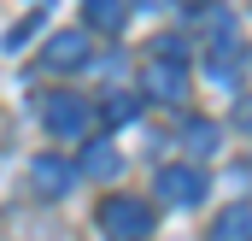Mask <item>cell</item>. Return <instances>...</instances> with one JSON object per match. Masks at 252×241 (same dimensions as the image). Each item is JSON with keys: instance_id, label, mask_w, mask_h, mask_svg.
<instances>
[{"instance_id": "cell-1", "label": "cell", "mask_w": 252, "mask_h": 241, "mask_svg": "<svg viewBox=\"0 0 252 241\" xmlns=\"http://www.w3.org/2000/svg\"><path fill=\"white\" fill-rule=\"evenodd\" d=\"M94 224H100L106 241H147L153 236V206L135 200V194H106L100 212H94Z\"/></svg>"}, {"instance_id": "cell-2", "label": "cell", "mask_w": 252, "mask_h": 241, "mask_svg": "<svg viewBox=\"0 0 252 241\" xmlns=\"http://www.w3.org/2000/svg\"><path fill=\"white\" fill-rule=\"evenodd\" d=\"M41 118H47V129H53L59 141H82V135L94 129V118H100V112H94L82 94H70V88H64V94H53V100L41 106Z\"/></svg>"}, {"instance_id": "cell-3", "label": "cell", "mask_w": 252, "mask_h": 241, "mask_svg": "<svg viewBox=\"0 0 252 241\" xmlns=\"http://www.w3.org/2000/svg\"><path fill=\"white\" fill-rule=\"evenodd\" d=\"M205 188H211V177L199 165H164L158 171V200H170V206H199Z\"/></svg>"}, {"instance_id": "cell-4", "label": "cell", "mask_w": 252, "mask_h": 241, "mask_svg": "<svg viewBox=\"0 0 252 241\" xmlns=\"http://www.w3.org/2000/svg\"><path fill=\"white\" fill-rule=\"evenodd\" d=\"M147 100L182 106V100H188V65H176V59H153V65H147Z\"/></svg>"}, {"instance_id": "cell-5", "label": "cell", "mask_w": 252, "mask_h": 241, "mask_svg": "<svg viewBox=\"0 0 252 241\" xmlns=\"http://www.w3.org/2000/svg\"><path fill=\"white\" fill-rule=\"evenodd\" d=\"M70 182H76V165H64L59 153L30 159V188H35L41 200H59V194H70Z\"/></svg>"}, {"instance_id": "cell-6", "label": "cell", "mask_w": 252, "mask_h": 241, "mask_svg": "<svg viewBox=\"0 0 252 241\" xmlns=\"http://www.w3.org/2000/svg\"><path fill=\"white\" fill-rule=\"evenodd\" d=\"M41 59L53 65V71H76V65H88V36L82 30H59V36H47V53Z\"/></svg>"}, {"instance_id": "cell-7", "label": "cell", "mask_w": 252, "mask_h": 241, "mask_svg": "<svg viewBox=\"0 0 252 241\" xmlns=\"http://www.w3.org/2000/svg\"><path fill=\"white\" fill-rule=\"evenodd\" d=\"M118 171H124V159H118V147H112V141H88V147H82V159H76V177H118Z\"/></svg>"}, {"instance_id": "cell-8", "label": "cell", "mask_w": 252, "mask_h": 241, "mask_svg": "<svg viewBox=\"0 0 252 241\" xmlns=\"http://www.w3.org/2000/svg\"><path fill=\"white\" fill-rule=\"evenodd\" d=\"M182 147H188L193 159H211V153L223 147V129H217L211 118H188L182 123Z\"/></svg>"}, {"instance_id": "cell-9", "label": "cell", "mask_w": 252, "mask_h": 241, "mask_svg": "<svg viewBox=\"0 0 252 241\" xmlns=\"http://www.w3.org/2000/svg\"><path fill=\"white\" fill-rule=\"evenodd\" d=\"M211 241H252V206H229V212H217V224H211Z\"/></svg>"}, {"instance_id": "cell-10", "label": "cell", "mask_w": 252, "mask_h": 241, "mask_svg": "<svg viewBox=\"0 0 252 241\" xmlns=\"http://www.w3.org/2000/svg\"><path fill=\"white\" fill-rule=\"evenodd\" d=\"M82 18H88V30H118L124 24V0H82Z\"/></svg>"}, {"instance_id": "cell-11", "label": "cell", "mask_w": 252, "mask_h": 241, "mask_svg": "<svg viewBox=\"0 0 252 241\" xmlns=\"http://www.w3.org/2000/svg\"><path fill=\"white\" fill-rule=\"evenodd\" d=\"M135 118H141V94H135V88L106 94V123H135Z\"/></svg>"}, {"instance_id": "cell-12", "label": "cell", "mask_w": 252, "mask_h": 241, "mask_svg": "<svg viewBox=\"0 0 252 241\" xmlns=\"http://www.w3.org/2000/svg\"><path fill=\"white\" fill-rule=\"evenodd\" d=\"M235 118H241V123H252V100H241V106H235Z\"/></svg>"}, {"instance_id": "cell-13", "label": "cell", "mask_w": 252, "mask_h": 241, "mask_svg": "<svg viewBox=\"0 0 252 241\" xmlns=\"http://www.w3.org/2000/svg\"><path fill=\"white\" fill-rule=\"evenodd\" d=\"M135 6H164V0H135Z\"/></svg>"}, {"instance_id": "cell-14", "label": "cell", "mask_w": 252, "mask_h": 241, "mask_svg": "<svg viewBox=\"0 0 252 241\" xmlns=\"http://www.w3.org/2000/svg\"><path fill=\"white\" fill-rule=\"evenodd\" d=\"M188 6H211V0H188Z\"/></svg>"}, {"instance_id": "cell-15", "label": "cell", "mask_w": 252, "mask_h": 241, "mask_svg": "<svg viewBox=\"0 0 252 241\" xmlns=\"http://www.w3.org/2000/svg\"><path fill=\"white\" fill-rule=\"evenodd\" d=\"M30 6H41V0H30Z\"/></svg>"}]
</instances>
